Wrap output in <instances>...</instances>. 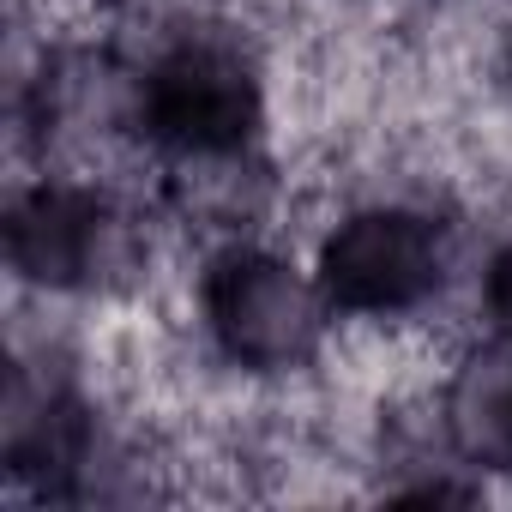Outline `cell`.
<instances>
[{
    "mask_svg": "<svg viewBox=\"0 0 512 512\" xmlns=\"http://www.w3.org/2000/svg\"><path fill=\"white\" fill-rule=\"evenodd\" d=\"M205 320L241 368H290L320 338V296L272 253L235 247L205 278Z\"/></svg>",
    "mask_w": 512,
    "mask_h": 512,
    "instance_id": "6da1fadb",
    "label": "cell"
},
{
    "mask_svg": "<svg viewBox=\"0 0 512 512\" xmlns=\"http://www.w3.org/2000/svg\"><path fill=\"white\" fill-rule=\"evenodd\" d=\"M446 278V241L416 211H362L320 247V296L356 314H398Z\"/></svg>",
    "mask_w": 512,
    "mask_h": 512,
    "instance_id": "7a4b0ae2",
    "label": "cell"
},
{
    "mask_svg": "<svg viewBox=\"0 0 512 512\" xmlns=\"http://www.w3.org/2000/svg\"><path fill=\"white\" fill-rule=\"evenodd\" d=\"M145 127L151 139L193 157L241 151L247 133L260 127V91L223 49H175L145 79Z\"/></svg>",
    "mask_w": 512,
    "mask_h": 512,
    "instance_id": "3957f363",
    "label": "cell"
},
{
    "mask_svg": "<svg viewBox=\"0 0 512 512\" xmlns=\"http://www.w3.org/2000/svg\"><path fill=\"white\" fill-rule=\"evenodd\" d=\"M109 253V211L79 187H37L7 211V260L31 284L73 290Z\"/></svg>",
    "mask_w": 512,
    "mask_h": 512,
    "instance_id": "277c9868",
    "label": "cell"
},
{
    "mask_svg": "<svg viewBox=\"0 0 512 512\" xmlns=\"http://www.w3.org/2000/svg\"><path fill=\"white\" fill-rule=\"evenodd\" d=\"M488 314L500 320V332L512 338V247L494 260V272H488Z\"/></svg>",
    "mask_w": 512,
    "mask_h": 512,
    "instance_id": "5b68a950",
    "label": "cell"
},
{
    "mask_svg": "<svg viewBox=\"0 0 512 512\" xmlns=\"http://www.w3.org/2000/svg\"><path fill=\"white\" fill-rule=\"evenodd\" d=\"M494 434H500V452L512 458V380H506L500 398H494Z\"/></svg>",
    "mask_w": 512,
    "mask_h": 512,
    "instance_id": "8992f818",
    "label": "cell"
}]
</instances>
